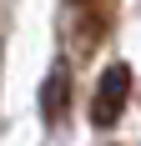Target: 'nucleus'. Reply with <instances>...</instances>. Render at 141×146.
<instances>
[{
	"label": "nucleus",
	"instance_id": "f257e3e1",
	"mask_svg": "<svg viewBox=\"0 0 141 146\" xmlns=\"http://www.w3.org/2000/svg\"><path fill=\"white\" fill-rule=\"evenodd\" d=\"M61 10H66L61 30H66L70 56H76V60H91L101 45H106V35H111L116 0H61Z\"/></svg>",
	"mask_w": 141,
	"mask_h": 146
},
{
	"label": "nucleus",
	"instance_id": "f03ea898",
	"mask_svg": "<svg viewBox=\"0 0 141 146\" xmlns=\"http://www.w3.org/2000/svg\"><path fill=\"white\" fill-rule=\"evenodd\" d=\"M126 96H131V66L111 60L96 81V101H91V121L96 126H116L121 111H126Z\"/></svg>",
	"mask_w": 141,
	"mask_h": 146
},
{
	"label": "nucleus",
	"instance_id": "7ed1b4c3",
	"mask_svg": "<svg viewBox=\"0 0 141 146\" xmlns=\"http://www.w3.org/2000/svg\"><path fill=\"white\" fill-rule=\"evenodd\" d=\"M66 91H70V81L66 76H51V86H45V121H61V101H66Z\"/></svg>",
	"mask_w": 141,
	"mask_h": 146
}]
</instances>
